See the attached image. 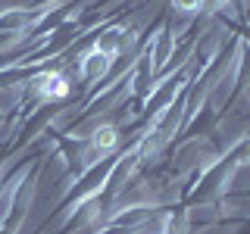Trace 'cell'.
Instances as JSON below:
<instances>
[{"mask_svg": "<svg viewBox=\"0 0 250 234\" xmlns=\"http://www.w3.org/2000/svg\"><path fill=\"white\" fill-rule=\"evenodd\" d=\"M169 3H172V10H175V13L194 16V13H200L203 6H207V0H169Z\"/></svg>", "mask_w": 250, "mask_h": 234, "instance_id": "cell-4", "label": "cell"}, {"mask_svg": "<svg viewBox=\"0 0 250 234\" xmlns=\"http://www.w3.org/2000/svg\"><path fill=\"white\" fill-rule=\"evenodd\" d=\"M113 62L116 59H109V57H104L100 50H84L82 57H78V81L84 84V88H94V84H100L104 78L113 72Z\"/></svg>", "mask_w": 250, "mask_h": 234, "instance_id": "cell-2", "label": "cell"}, {"mask_svg": "<svg viewBox=\"0 0 250 234\" xmlns=\"http://www.w3.org/2000/svg\"><path fill=\"white\" fill-rule=\"evenodd\" d=\"M3 122H6V109L0 106V128H3Z\"/></svg>", "mask_w": 250, "mask_h": 234, "instance_id": "cell-5", "label": "cell"}, {"mask_svg": "<svg viewBox=\"0 0 250 234\" xmlns=\"http://www.w3.org/2000/svg\"><path fill=\"white\" fill-rule=\"evenodd\" d=\"M128 41H131V28L128 25H109V28H104L97 38H94L91 47H94V50H100L109 59H119V57H125Z\"/></svg>", "mask_w": 250, "mask_h": 234, "instance_id": "cell-3", "label": "cell"}, {"mask_svg": "<svg viewBox=\"0 0 250 234\" xmlns=\"http://www.w3.org/2000/svg\"><path fill=\"white\" fill-rule=\"evenodd\" d=\"M13 88L19 94L35 97L38 103H60V100H66L69 94H72V84H69L62 66H53V69L47 66V69H41V72H35L28 81H16Z\"/></svg>", "mask_w": 250, "mask_h": 234, "instance_id": "cell-1", "label": "cell"}]
</instances>
